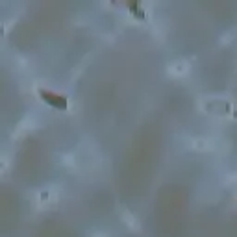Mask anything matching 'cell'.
<instances>
[{"label": "cell", "mask_w": 237, "mask_h": 237, "mask_svg": "<svg viewBox=\"0 0 237 237\" xmlns=\"http://www.w3.org/2000/svg\"><path fill=\"white\" fill-rule=\"evenodd\" d=\"M174 71L178 72V74H185V72H187V63H185V61H178L176 65H174Z\"/></svg>", "instance_id": "obj_1"}]
</instances>
